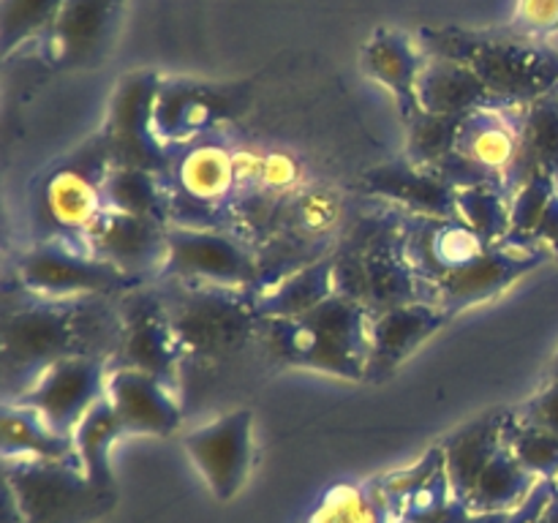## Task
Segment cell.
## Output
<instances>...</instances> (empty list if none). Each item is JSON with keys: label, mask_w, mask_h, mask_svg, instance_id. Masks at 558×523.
Segmentation results:
<instances>
[{"label": "cell", "mask_w": 558, "mask_h": 523, "mask_svg": "<svg viewBox=\"0 0 558 523\" xmlns=\"http://www.w3.org/2000/svg\"><path fill=\"white\" fill-rule=\"evenodd\" d=\"M518 523H558V488L554 479H539L532 496L515 510Z\"/></svg>", "instance_id": "b9f144b4"}, {"label": "cell", "mask_w": 558, "mask_h": 523, "mask_svg": "<svg viewBox=\"0 0 558 523\" xmlns=\"http://www.w3.org/2000/svg\"><path fill=\"white\" fill-rule=\"evenodd\" d=\"M256 343L272 363L283 368L365 381L371 314L357 300L332 294L319 308L294 319H262Z\"/></svg>", "instance_id": "3957f363"}, {"label": "cell", "mask_w": 558, "mask_h": 523, "mask_svg": "<svg viewBox=\"0 0 558 523\" xmlns=\"http://www.w3.org/2000/svg\"><path fill=\"white\" fill-rule=\"evenodd\" d=\"M129 0H65L36 52L49 71L98 69L118 38Z\"/></svg>", "instance_id": "9a60e30c"}, {"label": "cell", "mask_w": 558, "mask_h": 523, "mask_svg": "<svg viewBox=\"0 0 558 523\" xmlns=\"http://www.w3.org/2000/svg\"><path fill=\"white\" fill-rule=\"evenodd\" d=\"M338 294L357 300L368 314L407 303H423V289L403 251L401 212L385 205L365 212L332 248Z\"/></svg>", "instance_id": "277c9868"}, {"label": "cell", "mask_w": 558, "mask_h": 523, "mask_svg": "<svg viewBox=\"0 0 558 523\" xmlns=\"http://www.w3.org/2000/svg\"><path fill=\"white\" fill-rule=\"evenodd\" d=\"M303 523H398V515L376 477L327 488Z\"/></svg>", "instance_id": "83f0119b"}, {"label": "cell", "mask_w": 558, "mask_h": 523, "mask_svg": "<svg viewBox=\"0 0 558 523\" xmlns=\"http://www.w3.org/2000/svg\"><path fill=\"white\" fill-rule=\"evenodd\" d=\"M158 281H178L189 287L240 289L262 292L259 251L234 229H199L169 223L167 259Z\"/></svg>", "instance_id": "9c48e42d"}, {"label": "cell", "mask_w": 558, "mask_h": 523, "mask_svg": "<svg viewBox=\"0 0 558 523\" xmlns=\"http://www.w3.org/2000/svg\"><path fill=\"white\" fill-rule=\"evenodd\" d=\"M251 104L248 82H207L163 76L153 107V129L167 147L218 136Z\"/></svg>", "instance_id": "8fae6325"}, {"label": "cell", "mask_w": 558, "mask_h": 523, "mask_svg": "<svg viewBox=\"0 0 558 523\" xmlns=\"http://www.w3.org/2000/svg\"><path fill=\"white\" fill-rule=\"evenodd\" d=\"M545 379H548V381H558V349H556L554 357H550L548 368H545Z\"/></svg>", "instance_id": "ee69618b"}, {"label": "cell", "mask_w": 558, "mask_h": 523, "mask_svg": "<svg viewBox=\"0 0 558 523\" xmlns=\"http://www.w3.org/2000/svg\"><path fill=\"white\" fill-rule=\"evenodd\" d=\"M523 109L485 107L466 114L458 131L456 156H461L483 183H496L512 196L523 147Z\"/></svg>", "instance_id": "ac0fdd59"}, {"label": "cell", "mask_w": 558, "mask_h": 523, "mask_svg": "<svg viewBox=\"0 0 558 523\" xmlns=\"http://www.w3.org/2000/svg\"><path fill=\"white\" fill-rule=\"evenodd\" d=\"M548 259L550 256L534 245L510 243V240L496 243L483 256H477L472 265L441 281L430 294V305H439L441 311L456 316L461 311L474 308V305L490 303L501 292L515 287L529 272L543 267Z\"/></svg>", "instance_id": "e0dca14e"}, {"label": "cell", "mask_w": 558, "mask_h": 523, "mask_svg": "<svg viewBox=\"0 0 558 523\" xmlns=\"http://www.w3.org/2000/svg\"><path fill=\"white\" fill-rule=\"evenodd\" d=\"M558 194V185L548 174H532L521 188L512 194L510 202V234L507 240L510 243H521V245H534L532 234L537 229L539 218L543 212L548 210L550 199ZM537 248V245H534Z\"/></svg>", "instance_id": "8d00e7d4"}, {"label": "cell", "mask_w": 558, "mask_h": 523, "mask_svg": "<svg viewBox=\"0 0 558 523\" xmlns=\"http://www.w3.org/2000/svg\"><path fill=\"white\" fill-rule=\"evenodd\" d=\"M172 191V223L199 229H232L238 202L232 145L223 136L174 147L167 174Z\"/></svg>", "instance_id": "30bf717a"}, {"label": "cell", "mask_w": 558, "mask_h": 523, "mask_svg": "<svg viewBox=\"0 0 558 523\" xmlns=\"http://www.w3.org/2000/svg\"><path fill=\"white\" fill-rule=\"evenodd\" d=\"M452 314L430 303H407L371 316V352L365 365L368 385H385L417 349L447 327Z\"/></svg>", "instance_id": "ffe728a7"}, {"label": "cell", "mask_w": 558, "mask_h": 523, "mask_svg": "<svg viewBox=\"0 0 558 523\" xmlns=\"http://www.w3.org/2000/svg\"><path fill=\"white\" fill-rule=\"evenodd\" d=\"M512 409H490L472 423L461 425L441 441L445 452V474L450 483V494L466 510V501L496 452L507 445V425Z\"/></svg>", "instance_id": "cb8c5ba5"}, {"label": "cell", "mask_w": 558, "mask_h": 523, "mask_svg": "<svg viewBox=\"0 0 558 523\" xmlns=\"http://www.w3.org/2000/svg\"><path fill=\"white\" fill-rule=\"evenodd\" d=\"M556 488H558V479H556Z\"/></svg>", "instance_id": "f6af8a7d"}, {"label": "cell", "mask_w": 558, "mask_h": 523, "mask_svg": "<svg viewBox=\"0 0 558 523\" xmlns=\"http://www.w3.org/2000/svg\"><path fill=\"white\" fill-rule=\"evenodd\" d=\"M466 114H434L420 109L407 120V153L403 158L414 167L436 169L456 150L458 131Z\"/></svg>", "instance_id": "e575fe53"}, {"label": "cell", "mask_w": 558, "mask_h": 523, "mask_svg": "<svg viewBox=\"0 0 558 523\" xmlns=\"http://www.w3.org/2000/svg\"><path fill=\"white\" fill-rule=\"evenodd\" d=\"M507 441L518 461L526 466L537 479H558V436L550 430L534 428V425L521 423L515 414L507 425Z\"/></svg>", "instance_id": "d590c367"}, {"label": "cell", "mask_w": 558, "mask_h": 523, "mask_svg": "<svg viewBox=\"0 0 558 523\" xmlns=\"http://www.w3.org/2000/svg\"><path fill=\"white\" fill-rule=\"evenodd\" d=\"M0 455L3 461H74V436L58 434L31 406L16 401L0 403Z\"/></svg>", "instance_id": "484cf974"}, {"label": "cell", "mask_w": 558, "mask_h": 523, "mask_svg": "<svg viewBox=\"0 0 558 523\" xmlns=\"http://www.w3.org/2000/svg\"><path fill=\"white\" fill-rule=\"evenodd\" d=\"M120 297H38L5 276L0 325L3 401L31 390L33 381L60 360L90 354L112 363L123 336Z\"/></svg>", "instance_id": "6da1fadb"}, {"label": "cell", "mask_w": 558, "mask_h": 523, "mask_svg": "<svg viewBox=\"0 0 558 523\" xmlns=\"http://www.w3.org/2000/svg\"><path fill=\"white\" fill-rule=\"evenodd\" d=\"M11 281L38 297H120L150 281L123 272L76 243H27L11 262Z\"/></svg>", "instance_id": "ba28073f"}, {"label": "cell", "mask_w": 558, "mask_h": 523, "mask_svg": "<svg viewBox=\"0 0 558 523\" xmlns=\"http://www.w3.org/2000/svg\"><path fill=\"white\" fill-rule=\"evenodd\" d=\"M305 188V161L287 147H270L262 167V191L272 196H292Z\"/></svg>", "instance_id": "74e56055"}, {"label": "cell", "mask_w": 558, "mask_h": 523, "mask_svg": "<svg viewBox=\"0 0 558 523\" xmlns=\"http://www.w3.org/2000/svg\"><path fill=\"white\" fill-rule=\"evenodd\" d=\"M360 191L409 216L458 218L456 188L436 169L414 167L407 158L365 169Z\"/></svg>", "instance_id": "44dd1931"}, {"label": "cell", "mask_w": 558, "mask_h": 523, "mask_svg": "<svg viewBox=\"0 0 558 523\" xmlns=\"http://www.w3.org/2000/svg\"><path fill=\"white\" fill-rule=\"evenodd\" d=\"M107 207L150 221L172 223V191L167 178L140 167H112L107 178Z\"/></svg>", "instance_id": "f1b7e54d"}, {"label": "cell", "mask_w": 558, "mask_h": 523, "mask_svg": "<svg viewBox=\"0 0 558 523\" xmlns=\"http://www.w3.org/2000/svg\"><path fill=\"white\" fill-rule=\"evenodd\" d=\"M123 436L129 434H125L123 423H120L118 412H114L112 403L107 401V396H104L101 401L82 417V423L76 425L74 445L80 466L82 472H85L93 483L101 485V488L118 490L112 466H109V450H112L114 441L123 439Z\"/></svg>", "instance_id": "4dcf8cb0"}, {"label": "cell", "mask_w": 558, "mask_h": 523, "mask_svg": "<svg viewBox=\"0 0 558 523\" xmlns=\"http://www.w3.org/2000/svg\"><path fill=\"white\" fill-rule=\"evenodd\" d=\"M532 243L537 245V248H543L550 259L558 262V194L550 199L548 210L539 218L537 229H534L532 234Z\"/></svg>", "instance_id": "7bdbcfd3"}, {"label": "cell", "mask_w": 558, "mask_h": 523, "mask_svg": "<svg viewBox=\"0 0 558 523\" xmlns=\"http://www.w3.org/2000/svg\"><path fill=\"white\" fill-rule=\"evenodd\" d=\"M3 488L25 523H96L118 507V490L93 483L74 461H3Z\"/></svg>", "instance_id": "52a82bcc"}, {"label": "cell", "mask_w": 558, "mask_h": 523, "mask_svg": "<svg viewBox=\"0 0 558 523\" xmlns=\"http://www.w3.org/2000/svg\"><path fill=\"white\" fill-rule=\"evenodd\" d=\"M107 401L129 436H172L183 425L178 392L156 376L131 368H109Z\"/></svg>", "instance_id": "7402d4cb"}, {"label": "cell", "mask_w": 558, "mask_h": 523, "mask_svg": "<svg viewBox=\"0 0 558 523\" xmlns=\"http://www.w3.org/2000/svg\"><path fill=\"white\" fill-rule=\"evenodd\" d=\"M265 147L238 142L232 145L234 163V185H238V199L262 191V167H265Z\"/></svg>", "instance_id": "60d3db41"}, {"label": "cell", "mask_w": 558, "mask_h": 523, "mask_svg": "<svg viewBox=\"0 0 558 523\" xmlns=\"http://www.w3.org/2000/svg\"><path fill=\"white\" fill-rule=\"evenodd\" d=\"M107 360L76 354L44 370L33 381L31 390H25L14 401L41 414L58 434L74 436L82 417L107 396Z\"/></svg>", "instance_id": "2e32d148"}, {"label": "cell", "mask_w": 558, "mask_h": 523, "mask_svg": "<svg viewBox=\"0 0 558 523\" xmlns=\"http://www.w3.org/2000/svg\"><path fill=\"white\" fill-rule=\"evenodd\" d=\"M332 294H338L336 265L327 254L256 292V314L259 319H294L319 308Z\"/></svg>", "instance_id": "4316f807"}, {"label": "cell", "mask_w": 558, "mask_h": 523, "mask_svg": "<svg viewBox=\"0 0 558 523\" xmlns=\"http://www.w3.org/2000/svg\"><path fill=\"white\" fill-rule=\"evenodd\" d=\"M167 232L169 223L129 216V212L107 207V212L93 223L87 238L82 240V248L120 267L129 276L156 283L161 276L163 259H167Z\"/></svg>", "instance_id": "d6986e66"}, {"label": "cell", "mask_w": 558, "mask_h": 523, "mask_svg": "<svg viewBox=\"0 0 558 523\" xmlns=\"http://www.w3.org/2000/svg\"><path fill=\"white\" fill-rule=\"evenodd\" d=\"M417 104L434 114H472L485 107H501L477 74L458 60L428 54L417 80Z\"/></svg>", "instance_id": "d4e9b609"}, {"label": "cell", "mask_w": 558, "mask_h": 523, "mask_svg": "<svg viewBox=\"0 0 558 523\" xmlns=\"http://www.w3.org/2000/svg\"><path fill=\"white\" fill-rule=\"evenodd\" d=\"M112 158L101 134H93L74 153L44 167L31 185V243L82 245L93 223L107 212V178Z\"/></svg>", "instance_id": "5b68a950"}, {"label": "cell", "mask_w": 558, "mask_h": 523, "mask_svg": "<svg viewBox=\"0 0 558 523\" xmlns=\"http://www.w3.org/2000/svg\"><path fill=\"white\" fill-rule=\"evenodd\" d=\"M185 360L221 363L259 336L256 292L156 281Z\"/></svg>", "instance_id": "8992f818"}, {"label": "cell", "mask_w": 558, "mask_h": 523, "mask_svg": "<svg viewBox=\"0 0 558 523\" xmlns=\"http://www.w3.org/2000/svg\"><path fill=\"white\" fill-rule=\"evenodd\" d=\"M65 0H0V54L9 60L16 49L36 47L63 11Z\"/></svg>", "instance_id": "d6a6232c"}, {"label": "cell", "mask_w": 558, "mask_h": 523, "mask_svg": "<svg viewBox=\"0 0 558 523\" xmlns=\"http://www.w3.org/2000/svg\"><path fill=\"white\" fill-rule=\"evenodd\" d=\"M507 27L529 41L545 44L558 33V0H515Z\"/></svg>", "instance_id": "f35d334b"}, {"label": "cell", "mask_w": 558, "mask_h": 523, "mask_svg": "<svg viewBox=\"0 0 558 523\" xmlns=\"http://www.w3.org/2000/svg\"><path fill=\"white\" fill-rule=\"evenodd\" d=\"M120 319H123V336H120L118 354L112 357L109 368L142 370L178 392L185 354L174 336L172 319H169L167 303H163L158 287L147 283V287L123 294Z\"/></svg>", "instance_id": "4fadbf2b"}, {"label": "cell", "mask_w": 558, "mask_h": 523, "mask_svg": "<svg viewBox=\"0 0 558 523\" xmlns=\"http://www.w3.org/2000/svg\"><path fill=\"white\" fill-rule=\"evenodd\" d=\"M515 419L521 423L534 425V428L550 430L558 436V381H548L543 390L534 392L529 401H523L521 406L512 409Z\"/></svg>", "instance_id": "ab89813d"}, {"label": "cell", "mask_w": 558, "mask_h": 523, "mask_svg": "<svg viewBox=\"0 0 558 523\" xmlns=\"http://www.w3.org/2000/svg\"><path fill=\"white\" fill-rule=\"evenodd\" d=\"M343 202L332 188H316V185H305L303 191L292 194L287 199V227H283L281 238L300 240L314 248L332 251L330 245L332 229L341 223Z\"/></svg>", "instance_id": "1f68e13d"}, {"label": "cell", "mask_w": 558, "mask_h": 523, "mask_svg": "<svg viewBox=\"0 0 558 523\" xmlns=\"http://www.w3.org/2000/svg\"><path fill=\"white\" fill-rule=\"evenodd\" d=\"M183 450L199 469L216 501H232L254 469V409H232L183 436Z\"/></svg>", "instance_id": "5bb4252c"}, {"label": "cell", "mask_w": 558, "mask_h": 523, "mask_svg": "<svg viewBox=\"0 0 558 523\" xmlns=\"http://www.w3.org/2000/svg\"><path fill=\"white\" fill-rule=\"evenodd\" d=\"M425 60L428 52L417 36L398 27H379L360 49V69L371 82L381 85L396 98L403 123L420 112L417 80Z\"/></svg>", "instance_id": "603a6c76"}, {"label": "cell", "mask_w": 558, "mask_h": 523, "mask_svg": "<svg viewBox=\"0 0 558 523\" xmlns=\"http://www.w3.org/2000/svg\"><path fill=\"white\" fill-rule=\"evenodd\" d=\"M532 174H548L558 185V90L523 109V147L512 194Z\"/></svg>", "instance_id": "f546056e"}, {"label": "cell", "mask_w": 558, "mask_h": 523, "mask_svg": "<svg viewBox=\"0 0 558 523\" xmlns=\"http://www.w3.org/2000/svg\"><path fill=\"white\" fill-rule=\"evenodd\" d=\"M510 202L507 188L496 183L469 185L456 191V210L466 227H472L485 243H505L510 234Z\"/></svg>", "instance_id": "836d02e7"}, {"label": "cell", "mask_w": 558, "mask_h": 523, "mask_svg": "<svg viewBox=\"0 0 558 523\" xmlns=\"http://www.w3.org/2000/svg\"><path fill=\"white\" fill-rule=\"evenodd\" d=\"M161 74L156 71H129L114 85L109 98V112L101 125V139L107 145L112 167H140L167 178L172 167L174 147H167L153 129Z\"/></svg>", "instance_id": "7c38bea8"}, {"label": "cell", "mask_w": 558, "mask_h": 523, "mask_svg": "<svg viewBox=\"0 0 558 523\" xmlns=\"http://www.w3.org/2000/svg\"><path fill=\"white\" fill-rule=\"evenodd\" d=\"M414 36L428 54L469 65L501 107H529L558 90V49L529 41L510 27L466 31L456 25H425Z\"/></svg>", "instance_id": "7a4b0ae2"}]
</instances>
